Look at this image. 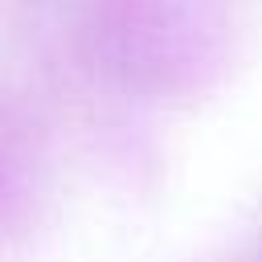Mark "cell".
Wrapping results in <instances>:
<instances>
[]
</instances>
